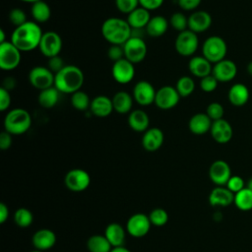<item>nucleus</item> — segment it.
<instances>
[{"label":"nucleus","mask_w":252,"mask_h":252,"mask_svg":"<svg viewBox=\"0 0 252 252\" xmlns=\"http://www.w3.org/2000/svg\"><path fill=\"white\" fill-rule=\"evenodd\" d=\"M42 31L37 23L28 21L24 25L15 28L10 41L22 52L32 51L39 46Z\"/></svg>","instance_id":"nucleus-1"},{"label":"nucleus","mask_w":252,"mask_h":252,"mask_svg":"<svg viewBox=\"0 0 252 252\" xmlns=\"http://www.w3.org/2000/svg\"><path fill=\"white\" fill-rule=\"evenodd\" d=\"M84 80V73L78 66L65 65L55 74L54 87L62 94H72L81 90Z\"/></svg>","instance_id":"nucleus-2"},{"label":"nucleus","mask_w":252,"mask_h":252,"mask_svg":"<svg viewBox=\"0 0 252 252\" xmlns=\"http://www.w3.org/2000/svg\"><path fill=\"white\" fill-rule=\"evenodd\" d=\"M101 34L110 44L123 45L132 36V29L126 20L111 17L102 23Z\"/></svg>","instance_id":"nucleus-3"},{"label":"nucleus","mask_w":252,"mask_h":252,"mask_svg":"<svg viewBox=\"0 0 252 252\" xmlns=\"http://www.w3.org/2000/svg\"><path fill=\"white\" fill-rule=\"evenodd\" d=\"M32 126L31 114L24 108L10 110L4 118V130L11 135H22Z\"/></svg>","instance_id":"nucleus-4"},{"label":"nucleus","mask_w":252,"mask_h":252,"mask_svg":"<svg viewBox=\"0 0 252 252\" xmlns=\"http://www.w3.org/2000/svg\"><path fill=\"white\" fill-rule=\"evenodd\" d=\"M226 53V42L219 35H212L208 37L202 45V55L212 64H216L225 59Z\"/></svg>","instance_id":"nucleus-5"},{"label":"nucleus","mask_w":252,"mask_h":252,"mask_svg":"<svg viewBox=\"0 0 252 252\" xmlns=\"http://www.w3.org/2000/svg\"><path fill=\"white\" fill-rule=\"evenodd\" d=\"M124 57L132 62L137 64L142 62L147 55V44L145 40L139 35H132L124 44Z\"/></svg>","instance_id":"nucleus-6"},{"label":"nucleus","mask_w":252,"mask_h":252,"mask_svg":"<svg viewBox=\"0 0 252 252\" xmlns=\"http://www.w3.org/2000/svg\"><path fill=\"white\" fill-rule=\"evenodd\" d=\"M21 50L11 41L0 44V68L3 71L15 70L21 63Z\"/></svg>","instance_id":"nucleus-7"},{"label":"nucleus","mask_w":252,"mask_h":252,"mask_svg":"<svg viewBox=\"0 0 252 252\" xmlns=\"http://www.w3.org/2000/svg\"><path fill=\"white\" fill-rule=\"evenodd\" d=\"M174 46L177 53L181 56L188 57L193 55L199 46V38L197 33L190 30L179 32L176 36Z\"/></svg>","instance_id":"nucleus-8"},{"label":"nucleus","mask_w":252,"mask_h":252,"mask_svg":"<svg viewBox=\"0 0 252 252\" xmlns=\"http://www.w3.org/2000/svg\"><path fill=\"white\" fill-rule=\"evenodd\" d=\"M54 81L55 74L48 67L34 66L29 73L30 84L39 91L53 87Z\"/></svg>","instance_id":"nucleus-9"},{"label":"nucleus","mask_w":252,"mask_h":252,"mask_svg":"<svg viewBox=\"0 0 252 252\" xmlns=\"http://www.w3.org/2000/svg\"><path fill=\"white\" fill-rule=\"evenodd\" d=\"M64 183L70 191L82 192L90 186L91 176L82 168H74L66 173Z\"/></svg>","instance_id":"nucleus-10"},{"label":"nucleus","mask_w":252,"mask_h":252,"mask_svg":"<svg viewBox=\"0 0 252 252\" xmlns=\"http://www.w3.org/2000/svg\"><path fill=\"white\" fill-rule=\"evenodd\" d=\"M63 42L61 36L52 31L43 32L40 43H39V50L47 58H51L60 54L62 50Z\"/></svg>","instance_id":"nucleus-11"},{"label":"nucleus","mask_w":252,"mask_h":252,"mask_svg":"<svg viewBox=\"0 0 252 252\" xmlns=\"http://www.w3.org/2000/svg\"><path fill=\"white\" fill-rule=\"evenodd\" d=\"M180 98L181 96L175 87L163 86L157 91L155 104L159 109L169 110L178 104Z\"/></svg>","instance_id":"nucleus-12"},{"label":"nucleus","mask_w":252,"mask_h":252,"mask_svg":"<svg viewBox=\"0 0 252 252\" xmlns=\"http://www.w3.org/2000/svg\"><path fill=\"white\" fill-rule=\"evenodd\" d=\"M151 225L152 223L149 216L142 213H137L128 219L126 223V230L131 236L141 238L148 234L151 229Z\"/></svg>","instance_id":"nucleus-13"},{"label":"nucleus","mask_w":252,"mask_h":252,"mask_svg":"<svg viewBox=\"0 0 252 252\" xmlns=\"http://www.w3.org/2000/svg\"><path fill=\"white\" fill-rule=\"evenodd\" d=\"M156 94L157 91L154 88V86L150 82L142 80L135 84L132 95L134 100L138 104L142 106H147L152 103H155Z\"/></svg>","instance_id":"nucleus-14"},{"label":"nucleus","mask_w":252,"mask_h":252,"mask_svg":"<svg viewBox=\"0 0 252 252\" xmlns=\"http://www.w3.org/2000/svg\"><path fill=\"white\" fill-rule=\"evenodd\" d=\"M111 74L115 82L121 85L130 83L135 76V67L132 62L126 58L120 59L116 62H113L111 68Z\"/></svg>","instance_id":"nucleus-15"},{"label":"nucleus","mask_w":252,"mask_h":252,"mask_svg":"<svg viewBox=\"0 0 252 252\" xmlns=\"http://www.w3.org/2000/svg\"><path fill=\"white\" fill-rule=\"evenodd\" d=\"M209 177L217 186L226 185L231 177V170L228 163L222 159L215 160L209 168Z\"/></svg>","instance_id":"nucleus-16"},{"label":"nucleus","mask_w":252,"mask_h":252,"mask_svg":"<svg viewBox=\"0 0 252 252\" xmlns=\"http://www.w3.org/2000/svg\"><path fill=\"white\" fill-rule=\"evenodd\" d=\"M212 74L219 81V83H226L232 81L237 74L236 64L229 60L223 59L213 66Z\"/></svg>","instance_id":"nucleus-17"},{"label":"nucleus","mask_w":252,"mask_h":252,"mask_svg":"<svg viewBox=\"0 0 252 252\" xmlns=\"http://www.w3.org/2000/svg\"><path fill=\"white\" fill-rule=\"evenodd\" d=\"M210 133L212 138L219 144L228 143L233 136V130L230 123L223 118L213 121Z\"/></svg>","instance_id":"nucleus-18"},{"label":"nucleus","mask_w":252,"mask_h":252,"mask_svg":"<svg viewBox=\"0 0 252 252\" xmlns=\"http://www.w3.org/2000/svg\"><path fill=\"white\" fill-rule=\"evenodd\" d=\"M211 15L203 10L195 11L188 17V30L195 33L208 31L212 25Z\"/></svg>","instance_id":"nucleus-19"},{"label":"nucleus","mask_w":252,"mask_h":252,"mask_svg":"<svg viewBox=\"0 0 252 252\" xmlns=\"http://www.w3.org/2000/svg\"><path fill=\"white\" fill-rule=\"evenodd\" d=\"M163 140V132L158 127H152L144 132L142 146L147 152H156L162 146Z\"/></svg>","instance_id":"nucleus-20"},{"label":"nucleus","mask_w":252,"mask_h":252,"mask_svg":"<svg viewBox=\"0 0 252 252\" xmlns=\"http://www.w3.org/2000/svg\"><path fill=\"white\" fill-rule=\"evenodd\" d=\"M32 242L35 249L45 251L55 245L56 234L53 230L49 228H41L33 233Z\"/></svg>","instance_id":"nucleus-21"},{"label":"nucleus","mask_w":252,"mask_h":252,"mask_svg":"<svg viewBox=\"0 0 252 252\" xmlns=\"http://www.w3.org/2000/svg\"><path fill=\"white\" fill-rule=\"evenodd\" d=\"M234 201V194L223 186H217L209 195V203L213 207H227Z\"/></svg>","instance_id":"nucleus-22"},{"label":"nucleus","mask_w":252,"mask_h":252,"mask_svg":"<svg viewBox=\"0 0 252 252\" xmlns=\"http://www.w3.org/2000/svg\"><path fill=\"white\" fill-rule=\"evenodd\" d=\"M90 110L96 117H107L114 110L112 100L106 95H97L92 99Z\"/></svg>","instance_id":"nucleus-23"},{"label":"nucleus","mask_w":252,"mask_h":252,"mask_svg":"<svg viewBox=\"0 0 252 252\" xmlns=\"http://www.w3.org/2000/svg\"><path fill=\"white\" fill-rule=\"evenodd\" d=\"M213 121L205 112H199L191 116L188 122V127L191 133L195 135H203L210 132Z\"/></svg>","instance_id":"nucleus-24"},{"label":"nucleus","mask_w":252,"mask_h":252,"mask_svg":"<svg viewBox=\"0 0 252 252\" xmlns=\"http://www.w3.org/2000/svg\"><path fill=\"white\" fill-rule=\"evenodd\" d=\"M188 69L193 76L202 79L212 74L213 66L212 63L202 55L192 57L188 62Z\"/></svg>","instance_id":"nucleus-25"},{"label":"nucleus","mask_w":252,"mask_h":252,"mask_svg":"<svg viewBox=\"0 0 252 252\" xmlns=\"http://www.w3.org/2000/svg\"><path fill=\"white\" fill-rule=\"evenodd\" d=\"M128 124L133 131L144 133L150 128V118L146 111L142 109H135L129 113Z\"/></svg>","instance_id":"nucleus-26"},{"label":"nucleus","mask_w":252,"mask_h":252,"mask_svg":"<svg viewBox=\"0 0 252 252\" xmlns=\"http://www.w3.org/2000/svg\"><path fill=\"white\" fill-rule=\"evenodd\" d=\"M249 96L250 94L248 88L240 83L232 85L227 94V98L229 102L237 107L246 104L249 99Z\"/></svg>","instance_id":"nucleus-27"},{"label":"nucleus","mask_w":252,"mask_h":252,"mask_svg":"<svg viewBox=\"0 0 252 252\" xmlns=\"http://www.w3.org/2000/svg\"><path fill=\"white\" fill-rule=\"evenodd\" d=\"M151 18L152 17L149 10L143 7H138L130 14H128L126 21L132 30H139L142 28H146Z\"/></svg>","instance_id":"nucleus-28"},{"label":"nucleus","mask_w":252,"mask_h":252,"mask_svg":"<svg viewBox=\"0 0 252 252\" xmlns=\"http://www.w3.org/2000/svg\"><path fill=\"white\" fill-rule=\"evenodd\" d=\"M114 111L119 114H126L132 111L133 106V95L126 92H117L111 98Z\"/></svg>","instance_id":"nucleus-29"},{"label":"nucleus","mask_w":252,"mask_h":252,"mask_svg":"<svg viewBox=\"0 0 252 252\" xmlns=\"http://www.w3.org/2000/svg\"><path fill=\"white\" fill-rule=\"evenodd\" d=\"M104 235L112 247L123 246L125 242V229L117 222L109 223L105 228Z\"/></svg>","instance_id":"nucleus-30"},{"label":"nucleus","mask_w":252,"mask_h":252,"mask_svg":"<svg viewBox=\"0 0 252 252\" xmlns=\"http://www.w3.org/2000/svg\"><path fill=\"white\" fill-rule=\"evenodd\" d=\"M169 26V22L160 15L154 16L151 18L150 22L148 23L146 29L147 33L152 37H159L163 35Z\"/></svg>","instance_id":"nucleus-31"},{"label":"nucleus","mask_w":252,"mask_h":252,"mask_svg":"<svg viewBox=\"0 0 252 252\" xmlns=\"http://www.w3.org/2000/svg\"><path fill=\"white\" fill-rule=\"evenodd\" d=\"M87 248L90 252H110L113 247L104 234H94L87 240Z\"/></svg>","instance_id":"nucleus-32"},{"label":"nucleus","mask_w":252,"mask_h":252,"mask_svg":"<svg viewBox=\"0 0 252 252\" xmlns=\"http://www.w3.org/2000/svg\"><path fill=\"white\" fill-rule=\"evenodd\" d=\"M31 13H32V16L34 20L33 22H35L37 24L47 22L50 19V16H51L50 7L43 0H40V1H37L33 4H32Z\"/></svg>","instance_id":"nucleus-33"},{"label":"nucleus","mask_w":252,"mask_h":252,"mask_svg":"<svg viewBox=\"0 0 252 252\" xmlns=\"http://www.w3.org/2000/svg\"><path fill=\"white\" fill-rule=\"evenodd\" d=\"M59 94L60 92L53 86L40 91L37 96V101L43 108H52L59 100Z\"/></svg>","instance_id":"nucleus-34"},{"label":"nucleus","mask_w":252,"mask_h":252,"mask_svg":"<svg viewBox=\"0 0 252 252\" xmlns=\"http://www.w3.org/2000/svg\"><path fill=\"white\" fill-rule=\"evenodd\" d=\"M234 205L241 211L252 210V191L245 187L234 194Z\"/></svg>","instance_id":"nucleus-35"},{"label":"nucleus","mask_w":252,"mask_h":252,"mask_svg":"<svg viewBox=\"0 0 252 252\" xmlns=\"http://www.w3.org/2000/svg\"><path fill=\"white\" fill-rule=\"evenodd\" d=\"M175 89L181 97H187L193 94L195 90V82L191 77L183 76L177 80Z\"/></svg>","instance_id":"nucleus-36"},{"label":"nucleus","mask_w":252,"mask_h":252,"mask_svg":"<svg viewBox=\"0 0 252 252\" xmlns=\"http://www.w3.org/2000/svg\"><path fill=\"white\" fill-rule=\"evenodd\" d=\"M91 101L92 100L90 99L88 94L81 90L71 94V104L75 109L79 111H84L90 108Z\"/></svg>","instance_id":"nucleus-37"},{"label":"nucleus","mask_w":252,"mask_h":252,"mask_svg":"<svg viewBox=\"0 0 252 252\" xmlns=\"http://www.w3.org/2000/svg\"><path fill=\"white\" fill-rule=\"evenodd\" d=\"M14 221L20 227H28L33 221V215L29 209L20 208L14 214Z\"/></svg>","instance_id":"nucleus-38"},{"label":"nucleus","mask_w":252,"mask_h":252,"mask_svg":"<svg viewBox=\"0 0 252 252\" xmlns=\"http://www.w3.org/2000/svg\"><path fill=\"white\" fill-rule=\"evenodd\" d=\"M169 25L177 32H181L188 30V18L181 12H176L170 16Z\"/></svg>","instance_id":"nucleus-39"},{"label":"nucleus","mask_w":252,"mask_h":252,"mask_svg":"<svg viewBox=\"0 0 252 252\" xmlns=\"http://www.w3.org/2000/svg\"><path fill=\"white\" fill-rule=\"evenodd\" d=\"M149 219L153 225L162 226L168 221V214L165 210L161 208H157L150 213Z\"/></svg>","instance_id":"nucleus-40"},{"label":"nucleus","mask_w":252,"mask_h":252,"mask_svg":"<svg viewBox=\"0 0 252 252\" xmlns=\"http://www.w3.org/2000/svg\"><path fill=\"white\" fill-rule=\"evenodd\" d=\"M207 115L212 119V121H217L223 118L224 109L220 102H211L206 109Z\"/></svg>","instance_id":"nucleus-41"},{"label":"nucleus","mask_w":252,"mask_h":252,"mask_svg":"<svg viewBox=\"0 0 252 252\" xmlns=\"http://www.w3.org/2000/svg\"><path fill=\"white\" fill-rule=\"evenodd\" d=\"M9 20H10L11 24L13 26H15L16 28L20 27V26L24 25L26 22H28L27 15H26L25 11L20 8H14L10 11Z\"/></svg>","instance_id":"nucleus-42"},{"label":"nucleus","mask_w":252,"mask_h":252,"mask_svg":"<svg viewBox=\"0 0 252 252\" xmlns=\"http://www.w3.org/2000/svg\"><path fill=\"white\" fill-rule=\"evenodd\" d=\"M139 0H115V6L123 14H130L139 6Z\"/></svg>","instance_id":"nucleus-43"},{"label":"nucleus","mask_w":252,"mask_h":252,"mask_svg":"<svg viewBox=\"0 0 252 252\" xmlns=\"http://www.w3.org/2000/svg\"><path fill=\"white\" fill-rule=\"evenodd\" d=\"M218 84H219V81L214 77L213 74H211L201 79L200 88L205 93H212L217 89Z\"/></svg>","instance_id":"nucleus-44"},{"label":"nucleus","mask_w":252,"mask_h":252,"mask_svg":"<svg viewBox=\"0 0 252 252\" xmlns=\"http://www.w3.org/2000/svg\"><path fill=\"white\" fill-rule=\"evenodd\" d=\"M225 187L227 189H229L233 194H236L237 192H239L245 188L244 180L242 179V177H240L238 175H231V177L227 181Z\"/></svg>","instance_id":"nucleus-45"},{"label":"nucleus","mask_w":252,"mask_h":252,"mask_svg":"<svg viewBox=\"0 0 252 252\" xmlns=\"http://www.w3.org/2000/svg\"><path fill=\"white\" fill-rule=\"evenodd\" d=\"M107 56L108 58L113 61L116 62L120 59L125 58L124 57V49H123V45H117V44H110L108 50H107Z\"/></svg>","instance_id":"nucleus-46"},{"label":"nucleus","mask_w":252,"mask_h":252,"mask_svg":"<svg viewBox=\"0 0 252 252\" xmlns=\"http://www.w3.org/2000/svg\"><path fill=\"white\" fill-rule=\"evenodd\" d=\"M65 66L64 64V61L63 59L57 55V56H54V57H51V58H48V62H47V67L54 73H58L60 70L63 69V67Z\"/></svg>","instance_id":"nucleus-47"},{"label":"nucleus","mask_w":252,"mask_h":252,"mask_svg":"<svg viewBox=\"0 0 252 252\" xmlns=\"http://www.w3.org/2000/svg\"><path fill=\"white\" fill-rule=\"evenodd\" d=\"M11 104V95L8 90L1 87L0 88V110L5 111L9 108Z\"/></svg>","instance_id":"nucleus-48"},{"label":"nucleus","mask_w":252,"mask_h":252,"mask_svg":"<svg viewBox=\"0 0 252 252\" xmlns=\"http://www.w3.org/2000/svg\"><path fill=\"white\" fill-rule=\"evenodd\" d=\"M202 0H177L178 6L184 11H193L200 4Z\"/></svg>","instance_id":"nucleus-49"},{"label":"nucleus","mask_w":252,"mask_h":252,"mask_svg":"<svg viewBox=\"0 0 252 252\" xmlns=\"http://www.w3.org/2000/svg\"><path fill=\"white\" fill-rule=\"evenodd\" d=\"M164 0H139V4L141 7L153 11L158 9L162 4Z\"/></svg>","instance_id":"nucleus-50"},{"label":"nucleus","mask_w":252,"mask_h":252,"mask_svg":"<svg viewBox=\"0 0 252 252\" xmlns=\"http://www.w3.org/2000/svg\"><path fill=\"white\" fill-rule=\"evenodd\" d=\"M12 145V135L5 130L0 134V149L5 151L8 150Z\"/></svg>","instance_id":"nucleus-51"},{"label":"nucleus","mask_w":252,"mask_h":252,"mask_svg":"<svg viewBox=\"0 0 252 252\" xmlns=\"http://www.w3.org/2000/svg\"><path fill=\"white\" fill-rule=\"evenodd\" d=\"M8 217H9V209L6 206V204L1 203L0 204V222L1 223L5 222Z\"/></svg>","instance_id":"nucleus-52"},{"label":"nucleus","mask_w":252,"mask_h":252,"mask_svg":"<svg viewBox=\"0 0 252 252\" xmlns=\"http://www.w3.org/2000/svg\"><path fill=\"white\" fill-rule=\"evenodd\" d=\"M110 252H131V251L124 246H119V247H113Z\"/></svg>","instance_id":"nucleus-53"},{"label":"nucleus","mask_w":252,"mask_h":252,"mask_svg":"<svg viewBox=\"0 0 252 252\" xmlns=\"http://www.w3.org/2000/svg\"><path fill=\"white\" fill-rule=\"evenodd\" d=\"M7 41L5 39V32H4V30L3 29H0V44Z\"/></svg>","instance_id":"nucleus-54"},{"label":"nucleus","mask_w":252,"mask_h":252,"mask_svg":"<svg viewBox=\"0 0 252 252\" xmlns=\"http://www.w3.org/2000/svg\"><path fill=\"white\" fill-rule=\"evenodd\" d=\"M247 72L250 76H252V61H250L248 64H247Z\"/></svg>","instance_id":"nucleus-55"},{"label":"nucleus","mask_w":252,"mask_h":252,"mask_svg":"<svg viewBox=\"0 0 252 252\" xmlns=\"http://www.w3.org/2000/svg\"><path fill=\"white\" fill-rule=\"evenodd\" d=\"M20 1H22V2H26V3H32V4H33V3L37 2V1H40V0H20Z\"/></svg>","instance_id":"nucleus-56"},{"label":"nucleus","mask_w":252,"mask_h":252,"mask_svg":"<svg viewBox=\"0 0 252 252\" xmlns=\"http://www.w3.org/2000/svg\"><path fill=\"white\" fill-rule=\"evenodd\" d=\"M247 188L252 191V178L249 179V181H248V183H247Z\"/></svg>","instance_id":"nucleus-57"},{"label":"nucleus","mask_w":252,"mask_h":252,"mask_svg":"<svg viewBox=\"0 0 252 252\" xmlns=\"http://www.w3.org/2000/svg\"><path fill=\"white\" fill-rule=\"evenodd\" d=\"M31 252H43V251H41V250H38V249H34V250L31 251Z\"/></svg>","instance_id":"nucleus-58"}]
</instances>
